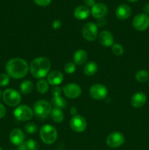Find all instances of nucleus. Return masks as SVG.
<instances>
[{"instance_id":"1","label":"nucleus","mask_w":149,"mask_h":150,"mask_svg":"<svg viewBox=\"0 0 149 150\" xmlns=\"http://www.w3.org/2000/svg\"><path fill=\"white\" fill-rule=\"evenodd\" d=\"M6 71L10 77L20 79L27 74L29 71V65L23 59H12L6 64Z\"/></svg>"},{"instance_id":"2","label":"nucleus","mask_w":149,"mask_h":150,"mask_svg":"<svg viewBox=\"0 0 149 150\" xmlns=\"http://www.w3.org/2000/svg\"><path fill=\"white\" fill-rule=\"evenodd\" d=\"M51 64L46 57H38L34 59L30 64V71L36 79H42L49 73Z\"/></svg>"},{"instance_id":"3","label":"nucleus","mask_w":149,"mask_h":150,"mask_svg":"<svg viewBox=\"0 0 149 150\" xmlns=\"http://www.w3.org/2000/svg\"><path fill=\"white\" fill-rule=\"evenodd\" d=\"M39 135L42 142L46 144H52L58 137L57 130L53 126L45 125L42 126L39 131Z\"/></svg>"},{"instance_id":"4","label":"nucleus","mask_w":149,"mask_h":150,"mask_svg":"<svg viewBox=\"0 0 149 150\" xmlns=\"http://www.w3.org/2000/svg\"><path fill=\"white\" fill-rule=\"evenodd\" d=\"M51 105L46 100L37 101L34 105V113L37 118L44 120L48 118L51 112Z\"/></svg>"},{"instance_id":"5","label":"nucleus","mask_w":149,"mask_h":150,"mask_svg":"<svg viewBox=\"0 0 149 150\" xmlns=\"http://www.w3.org/2000/svg\"><path fill=\"white\" fill-rule=\"evenodd\" d=\"M2 98L4 100V103L9 106L14 107L18 105L20 103L21 97L19 94L18 92H17L15 89H6L2 94Z\"/></svg>"},{"instance_id":"6","label":"nucleus","mask_w":149,"mask_h":150,"mask_svg":"<svg viewBox=\"0 0 149 150\" xmlns=\"http://www.w3.org/2000/svg\"><path fill=\"white\" fill-rule=\"evenodd\" d=\"M33 111L30 107L22 105L15 108L14 111V116L18 120L28 121L33 117Z\"/></svg>"},{"instance_id":"7","label":"nucleus","mask_w":149,"mask_h":150,"mask_svg":"<svg viewBox=\"0 0 149 150\" xmlns=\"http://www.w3.org/2000/svg\"><path fill=\"white\" fill-rule=\"evenodd\" d=\"M83 38L86 40L91 42L95 40L98 36L97 26L93 23H88L83 26L82 29Z\"/></svg>"},{"instance_id":"8","label":"nucleus","mask_w":149,"mask_h":150,"mask_svg":"<svg viewBox=\"0 0 149 150\" xmlns=\"http://www.w3.org/2000/svg\"><path fill=\"white\" fill-rule=\"evenodd\" d=\"M133 26L137 31H145L149 26V17L144 13L137 15L132 21Z\"/></svg>"},{"instance_id":"9","label":"nucleus","mask_w":149,"mask_h":150,"mask_svg":"<svg viewBox=\"0 0 149 150\" xmlns=\"http://www.w3.org/2000/svg\"><path fill=\"white\" fill-rule=\"evenodd\" d=\"M70 125L73 131L77 132V133H81L86 129L87 122L82 116L75 115L73 116L72 118L70 120Z\"/></svg>"},{"instance_id":"10","label":"nucleus","mask_w":149,"mask_h":150,"mask_svg":"<svg viewBox=\"0 0 149 150\" xmlns=\"http://www.w3.org/2000/svg\"><path fill=\"white\" fill-rule=\"evenodd\" d=\"M91 97L96 100H102L108 95V89L102 84H94L89 91Z\"/></svg>"},{"instance_id":"11","label":"nucleus","mask_w":149,"mask_h":150,"mask_svg":"<svg viewBox=\"0 0 149 150\" xmlns=\"http://www.w3.org/2000/svg\"><path fill=\"white\" fill-rule=\"evenodd\" d=\"M107 145L111 148H117L124 143V135L119 132H114L108 136L106 140Z\"/></svg>"},{"instance_id":"12","label":"nucleus","mask_w":149,"mask_h":150,"mask_svg":"<svg viewBox=\"0 0 149 150\" xmlns=\"http://www.w3.org/2000/svg\"><path fill=\"white\" fill-rule=\"evenodd\" d=\"M63 92L67 98L74 99L80 96L81 94V89L80 86L76 83H69L63 88Z\"/></svg>"},{"instance_id":"13","label":"nucleus","mask_w":149,"mask_h":150,"mask_svg":"<svg viewBox=\"0 0 149 150\" xmlns=\"http://www.w3.org/2000/svg\"><path fill=\"white\" fill-rule=\"evenodd\" d=\"M107 12H108V8H107L106 5L102 3L95 4L91 7V10L92 16L95 18L98 19L102 18L106 15Z\"/></svg>"},{"instance_id":"14","label":"nucleus","mask_w":149,"mask_h":150,"mask_svg":"<svg viewBox=\"0 0 149 150\" xmlns=\"http://www.w3.org/2000/svg\"><path fill=\"white\" fill-rule=\"evenodd\" d=\"M101 45L105 47L112 46L114 44V38L111 32L108 31H102L98 37Z\"/></svg>"},{"instance_id":"15","label":"nucleus","mask_w":149,"mask_h":150,"mask_svg":"<svg viewBox=\"0 0 149 150\" xmlns=\"http://www.w3.org/2000/svg\"><path fill=\"white\" fill-rule=\"evenodd\" d=\"M146 103V95L142 92H137L134 94L131 99V103L134 108H141Z\"/></svg>"},{"instance_id":"16","label":"nucleus","mask_w":149,"mask_h":150,"mask_svg":"<svg viewBox=\"0 0 149 150\" xmlns=\"http://www.w3.org/2000/svg\"><path fill=\"white\" fill-rule=\"evenodd\" d=\"M10 140L14 145H20L24 140V134L20 129L16 128L11 131L10 135Z\"/></svg>"},{"instance_id":"17","label":"nucleus","mask_w":149,"mask_h":150,"mask_svg":"<svg viewBox=\"0 0 149 150\" xmlns=\"http://www.w3.org/2000/svg\"><path fill=\"white\" fill-rule=\"evenodd\" d=\"M131 13V7L127 4H121L117 7L115 10V16L118 19L124 20L128 18Z\"/></svg>"},{"instance_id":"18","label":"nucleus","mask_w":149,"mask_h":150,"mask_svg":"<svg viewBox=\"0 0 149 150\" xmlns=\"http://www.w3.org/2000/svg\"><path fill=\"white\" fill-rule=\"evenodd\" d=\"M64 76L58 70H53L50 73L48 76V81L53 86H57L63 81Z\"/></svg>"},{"instance_id":"19","label":"nucleus","mask_w":149,"mask_h":150,"mask_svg":"<svg viewBox=\"0 0 149 150\" xmlns=\"http://www.w3.org/2000/svg\"><path fill=\"white\" fill-rule=\"evenodd\" d=\"M90 15V10L86 6H78L74 10V16L78 20H84Z\"/></svg>"},{"instance_id":"20","label":"nucleus","mask_w":149,"mask_h":150,"mask_svg":"<svg viewBox=\"0 0 149 150\" xmlns=\"http://www.w3.org/2000/svg\"><path fill=\"white\" fill-rule=\"evenodd\" d=\"M88 59L87 53L84 50H77L75 53H74V56H73V59L75 64H78V65H81L86 63V60Z\"/></svg>"},{"instance_id":"21","label":"nucleus","mask_w":149,"mask_h":150,"mask_svg":"<svg viewBox=\"0 0 149 150\" xmlns=\"http://www.w3.org/2000/svg\"><path fill=\"white\" fill-rule=\"evenodd\" d=\"M97 69L98 66L96 62H89L84 66L83 72H84V73L86 76H93L96 73Z\"/></svg>"},{"instance_id":"22","label":"nucleus","mask_w":149,"mask_h":150,"mask_svg":"<svg viewBox=\"0 0 149 150\" xmlns=\"http://www.w3.org/2000/svg\"><path fill=\"white\" fill-rule=\"evenodd\" d=\"M50 115H51V117L53 120V121L56 123H61L64 119V113L59 108H54L53 109L51 110Z\"/></svg>"},{"instance_id":"23","label":"nucleus","mask_w":149,"mask_h":150,"mask_svg":"<svg viewBox=\"0 0 149 150\" xmlns=\"http://www.w3.org/2000/svg\"><path fill=\"white\" fill-rule=\"evenodd\" d=\"M20 89L21 93L24 95L31 93L34 89V83L31 81H24L20 84Z\"/></svg>"},{"instance_id":"24","label":"nucleus","mask_w":149,"mask_h":150,"mask_svg":"<svg viewBox=\"0 0 149 150\" xmlns=\"http://www.w3.org/2000/svg\"><path fill=\"white\" fill-rule=\"evenodd\" d=\"M51 104L56 108H64L66 107L67 103L66 100L61 96H54L51 100Z\"/></svg>"},{"instance_id":"25","label":"nucleus","mask_w":149,"mask_h":150,"mask_svg":"<svg viewBox=\"0 0 149 150\" xmlns=\"http://www.w3.org/2000/svg\"><path fill=\"white\" fill-rule=\"evenodd\" d=\"M136 80L140 83H145L149 79V73L145 70H140L136 73Z\"/></svg>"},{"instance_id":"26","label":"nucleus","mask_w":149,"mask_h":150,"mask_svg":"<svg viewBox=\"0 0 149 150\" xmlns=\"http://www.w3.org/2000/svg\"><path fill=\"white\" fill-rule=\"evenodd\" d=\"M48 89H49V85H48V81L44 79H41L37 83V89L38 92H39L40 94L46 93Z\"/></svg>"},{"instance_id":"27","label":"nucleus","mask_w":149,"mask_h":150,"mask_svg":"<svg viewBox=\"0 0 149 150\" xmlns=\"http://www.w3.org/2000/svg\"><path fill=\"white\" fill-rule=\"evenodd\" d=\"M37 126L32 122H29L25 125V130L29 134L32 135L37 131Z\"/></svg>"},{"instance_id":"28","label":"nucleus","mask_w":149,"mask_h":150,"mask_svg":"<svg viewBox=\"0 0 149 150\" xmlns=\"http://www.w3.org/2000/svg\"><path fill=\"white\" fill-rule=\"evenodd\" d=\"M26 146L27 150H38L39 149V144L36 141L33 139H29L26 142Z\"/></svg>"},{"instance_id":"29","label":"nucleus","mask_w":149,"mask_h":150,"mask_svg":"<svg viewBox=\"0 0 149 150\" xmlns=\"http://www.w3.org/2000/svg\"><path fill=\"white\" fill-rule=\"evenodd\" d=\"M112 51L115 55L121 56L124 54V48L120 44H113L112 46Z\"/></svg>"},{"instance_id":"30","label":"nucleus","mask_w":149,"mask_h":150,"mask_svg":"<svg viewBox=\"0 0 149 150\" xmlns=\"http://www.w3.org/2000/svg\"><path fill=\"white\" fill-rule=\"evenodd\" d=\"M75 64L73 62H68L64 66V71L68 74H72L75 71Z\"/></svg>"},{"instance_id":"31","label":"nucleus","mask_w":149,"mask_h":150,"mask_svg":"<svg viewBox=\"0 0 149 150\" xmlns=\"http://www.w3.org/2000/svg\"><path fill=\"white\" fill-rule=\"evenodd\" d=\"M10 82V76L5 73L0 74V86H5Z\"/></svg>"},{"instance_id":"32","label":"nucleus","mask_w":149,"mask_h":150,"mask_svg":"<svg viewBox=\"0 0 149 150\" xmlns=\"http://www.w3.org/2000/svg\"><path fill=\"white\" fill-rule=\"evenodd\" d=\"M34 1L37 5L41 6V7H45V6H48V4H51L52 0H34Z\"/></svg>"},{"instance_id":"33","label":"nucleus","mask_w":149,"mask_h":150,"mask_svg":"<svg viewBox=\"0 0 149 150\" xmlns=\"http://www.w3.org/2000/svg\"><path fill=\"white\" fill-rule=\"evenodd\" d=\"M61 90L59 87L58 86H55V87L53 88L52 89V94L54 96H60V94H61Z\"/></svg>"},{"instance_id":"34","label":"nucleus","mask_w":149,"mask_h":150,"mask_svg":"<svg viewBox=\"0 0 149 150\" xmlns=\"http://www.w3.org/2000/svg\"><path fill=\"white\" fill-rule=\"evenodd\" d=\"M6 114V109L2 104L0 103V119L3 118Z\"/></svg>"},{"instance_id":"35","label":"nucleus","mask_w":149,"mask_h":150,"mask_svg":"<svg viewBox=\"0 0 149 150\" xmlns=\"http://www.w3.org/2000/svg\"><path fill=\"white\" fill-rule=\"evenodd\" d=\"M86 7H93L95 4V0H83Z\"/></svg>"},{"instance_id":"36","label":"nucleus","mask_w":149,"mask_h":150,"mask_svg":"<svg viewBox=\"0 0 149 150\" xmlns=\"http://www.w3.org/2000/svg\"><path fill=\"white\" fill-rule=\"evenodd\" d=\"M61 23L60 21L58 20H55L53 23V27L54 29H58L61 27Z\"/></svg>"},{"instance_id":"37","label":"nucleus","mask_w":149,"mask_h":150,"mask_svg":"<svg viewBox=\"0 0 149 150\" xmlns=\"http://www.w3.org/2000/svg\"><path fill=\"white\" fill-rule=\"evenodd\" d=\"M143 12H144V14L147 15V16L149 14V3L145 4L143 7Z\"/></svg>"},{"instance_id":"38","label":"nucleus","mask_w":149,"mask_h":150,"mask_svg":"<svg viewBox=\"0 0 149 150\" xmlns=\"http://www.w3.org/2000/svg\"><path fill=\"white\" fill-rule=\"evenodd\" d=\"M18 150H27V148H26V143H22L20 144V145H18Z\"/></svg>"},{"instance_id":"39","label":"nucleus","mask_w":149,"mask_h":150,"mask_svg":"<svg viewBox=\"0 0 149 150\" xmlns=\"http://www.w3.org/2000/svg\"><path fill=\"white\" fill-rule=\"evenodd\" d=\"M128 1H131V2H135V1H137L138 0H128Z\"/></svg>"},{"instance_id":"40","label":"nucleus","mask_w":149,"mask_h":150,"mask_svg":"<svg viewBox=\"0 0 149 150\" xmlns=\"http://www.w3.org/2000/svg\"><path fill=\"white\" fill-rule=\"evenodd\" d=\"M1 90H0V98H1Z\"/></svg>"},{"instance_id":"41","label":"nucleus","mask_w":149,"mask_h":150,"mask_svg":"<svg viewBox=\"0 0 149 150\" xmlns=\"http://www.w3.org/2000/svg\"><path fill=\"white\" fill-rule=\"evenodd\" d=\"M0 150H3V149H2V148H1V147H0Z\"/></svg>"}]
</instances>
